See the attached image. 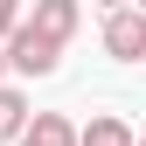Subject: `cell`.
I'll list each match as a JSON object with an SVG mask.
<instances>
[{
    "mask_svg": "<svg viewBox=\"0 0 146 146\" xmlns=\"http://www.w3.org/2000/svg\"><path fill=\"white\" fill-rule=\"evenodd\" d=\"M28 125V90H14V84H0V146H14V132Z\"/></svg>",
    "mask_w": 146,
    "mask_h": 146,
    "instance_id": "6",
    "label": "cell"
},
{
    "mask_svg": "<svg viewBox=\"0 0 146 146\" xmlns=\"http://www.w3.org/2000/svg\"><path fill=\"white\" fill-rule=\"evenodd\" d=\"M14 21H21V0H0V35H7Z\"/></svg>",
    "mask_w": 146,
    "mask_h": 146,
    "instance_id": "7",
    "label": "cell"
},
{
    "mask_svg": "<svg viewBox=\"0 0 146 146\" xmlns=\"http://www.w3.org/2000/svg\"><path fill=\"white\" fill-rule=\"evenodd\" d=\"M21 21L35 35H49V42H77V28H84V0H35V14H21Z\"/></svg>",
    "mask_w": 146,
    "mask_h": 146,
    "instance_id": "3",
    "label": "cell"
},
{
    "mask_svg": "<svg viewBox=\"0 0 146 146\" xmlns=\"http://www.w3.org/2000/svg\"><path fill=\"white\" fill-rule=\"evenodd\" d=\"M77 146H139V132L118 111H90V125H77Z\"/></svg>",
    "mask_w": 146,
    "mask_h": 146,
    "instance_id": "5",
    "label": "cell"
},
{
    "mask_svg": "<svg viewBox=\"0 0 146 146\" xmlns=\"http://www.w3.org/2000/svg\"><path fill=\"white\" fill-rule=\"evenodd\" d=\"M0 56H7L14 77H56L63 70V42H49V35H35L28 21H14L7 35H0Z\"/></svg>",
    "mask_w": 146,
    "mask_h": 146,
    "instance_id": "1",
    "label": "cell"
},
{
    "mask_svg": "<svg viewBox=\"0 0 146 146\" xmlns=\"http://www.w3.org/2000/svg\"><path fill=\"white\" fill-rule=\"evenodd\" d=\"M0 84H7V56H0Z\"/></svg>",
    "mask_w": 146,
    "mask_h": 146,
    "instance_id": "9",
    "label": "cell"
},
{
    "mask_svg": "<svg viewBox=\"0 0 146 146\" xmlns=\"http://www.w3.org/2000/svg\"><path fill=\"white\" fill-rule=\"evenodd\" d=\"M14 146H77V125L63 111H28V125L14 132Z\"/></svg>",
    "mask_w": 146,
    "mask_h": 146,
    "instance_id": "4",
    "label": "cell"
},
{
    "mask_svg": "<svg viewBox=\"0 0 146 146\" xmlns=\"http://www.w3.org/2000/svg\"><path fill=\"white\" fill-rule=\"evenodd\" d=\"M98 42H104L111 63H139V56H146V14H139V7H104Z\"/></svg>",
    "mask_w": 146,
    "mask_h": 146,
    "instance_id": "2",
    "label": "cell"
},
{
    "mask_svg": "<svg viewBox=\"0 0 146 146\" xmlns=\"http://www.w3.org/2000/svg\"><path fill=\"white\" fill-rule=\"evenodd\" d=\"M90 7H132V0H90Z\"/></svg>",
    "mask_w": 146,
    "mask_h": 146,
    "instance_id": "8",
    "label": "cell"
}]
</instances>
